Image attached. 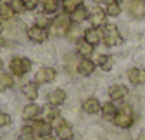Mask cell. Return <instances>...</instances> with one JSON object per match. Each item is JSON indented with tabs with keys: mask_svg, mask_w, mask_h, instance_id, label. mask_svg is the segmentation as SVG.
Here are the masks:
<instances>
[{
	"mask_svg": "<svg viewBox=\"0 0 145 140\" xmlns=\"http://www.w3.org/2000/svg\"><path fill=\"white\" fill-rule=\"evenodd\" d=\"M33 67V61L29 59V57H20V56H16L10 60L9 63V69L13 76L16 77H23L24 75H27Z\"/></svg>",
	"mask_w": 145,
	"mask_h": 140,
	"instance_id": "cell-1",
	"label": "cell"
},
{
	"mask_svg": "<svg viewBox=\"0 0 145 140\" xmlns=\"http://www.w3.org/2000/svg\"><path fill=\"white\" fill-rule=\"evenodd\" d=\"M72 24V20H71V16L68 13H60L57 15L54 19H51V24H50V29L53 32V34L56 36H63V34H67L68 29L71 27Z\"/></svg>",
	"mask_w": 145,
	"mask_h": 140,
	"instance_id": "cell-2",
	"label": "cell"
},
{
	"mask_svg": "<svg viewBox=\"0 0 145 140\" xmlns=\"http://www.w3.org/2000/svg\"><path fill=\"white\" fill-rule=\"evenodd\" d=\"M103 42L105 46L112 47V46H120L122 44V37L120 34V30L115 24L112 23H107L105 26H103Z\"/></svg>",
	"mask_w": 145,
	"mask_h": 140,
	"instance_id": "cell-3",
	"label": "cell"
},
{
	"mask_svg": "<svg viewBox=\"0 0 145 140\" xmlns=\"http://www.w3.org/2000/svg\"><path fill=\"white\" fill-rule=\"evenodd\" d=\"M114 124L117 127H121V129H128L132 126L134 123V112H132V107L129 104H125L122 106L121 109H118L117 112V116L115 119L112 120Z\"/></svg>",
	"mask_w": 145,
	"mask_h": 140,
	"instance_id": "cell-4",
	"label": "cell"
},
{
	"mask_svg": "<svg viewBox=\"0 0 145 140\" xmlns=\"http://www.w3.org/2000/svg\"><path fill=\"white\" fill-rule=\"evenodd\" d=\"M53 126L56 129V133H57L58 139H61V140H71L72 139V130L64 119H61V117L56 119L53 122Z\"/></svg>",
	"mask_w": 145,
	"mask_h": 140,
	"instance_id": "cell-5",
	"label": "cell"
},
{
	"mask_svg": "<svg viewBox=\"0 0 145 140\" xmlns=\"http://www.w3.org/2000/svg\"><path fill=\"white\" fill-rule=\"evenodd\" d=\"M57 76V72L53 67H40L36 75H34V82L37 85H46V83H51Z\"/></svg>",
	"mask_w": 145,
	"mask_h": 140,
	"instance_id": "cell-6",
	"label": "cell"
},
{
	"mask_svg": "<svg viewBox=\"0 0 145 140\" xmlns=\"http://www.w3.org/2000/svg\"><path fill=\"white\" fill-rule=\"evenodd\" d=\"M88 19H90L91 27H95V29H98V27L107 24V13H105L104 9H101V7H98V6H95V7L91 9Z\"/></svg>",
	"mask_w": 145,
	"mask_h": 140,
	"instance_id": "cell-7",
	"label": "cell"
},
{
	"mask_svg": "<svg viewBox=\"0 0 145 140\" xmlns=\"http://www.w3.org/2000/svg\"><path fill=\"white\" fill-rule=\"evenodd\" d=\"M128 12L137 20L144 19L145 17V0H131L128 5Z\"/></svg>",
	"mask_w": 145,
	"mask_h": 140,
	"instance_id": "cell-8",
	"label": "cell"
},
{
	"mask_svg": "<svg viewBox=\"0 0 145 140\" xmlns=\"http://www.w3.org/2000/svg\"><path fill=\"white\" fill-rule=\"evenodd\" d=\"M27 37L34 43H44L48 39V32H47V29L31 26L27 29Z\"/></svg>",
	"mask_w": 145,
	"mask_h": 140,
	"instance_id": "cell-9",
	"label": "cell"
},
{
	"mask_svg": "<svg viewBox=\"0 0 145 140\" xmlns=\"http://www.w3.org/2000/svg\"><path fill=\"white\" fill-rule=\"evenodd\" d=\"M31 126H33L36 134L40 136V137L50 136V133H51V130H53V126H51V123H50L48 120H37V119H36V120H33Z\"/></svg>",
	"mask_w": 145,
	"mask_h": 140,
	"instance_id": "cell-10",
	"label": "cell"
},
{
	"mask_svg": "<svg viewBox=\"0 0 145 140\" xmlns=\"http://www.w3.org/2000/svg\"><path fill=\"white\" fill-rule=\"evenodd\" d=\"M127 76H128V80L131 82V85H134V86L145 83V70H142V69L131 67V69H128Z\"/></svg>",
	"mask_w": 145,
	"mask_h": 140,
	"instance_id": "cell-11",
	"label": "cell"
},
{
	"mask_svg": "<svg viewBox=\"0 0 145 140\" xmlns=\"http://www.w3.org/2000/svg\"><path fill=\"white\" fill-rule=\"evenodd\" d=\"M67 99V93L63 90V89H54L51 90L48 94H47V100L51 106H61Z\"/></svg>",
	"mask_w": 145,
	"mask_h": 140,
	"instance_id": "cell-12",
	"label": "cell"
},
{
	"mask_svg": "<svg viewBox=\"0 0 145 140\" xmlns=\"http://www.w3.org/2000/svg\"><path fill=\"white\" fill-rule=\"evenodd\" d=\"M95 67H97L95 61H93L91 59H83V60H80V63L77 66V72H78V75L87 77L91 73H94Z\"/></svg>",
	"mask_w": 145,
	"mask_h": 140,
	"instance_id": "cell-13",
	"label": "cell"
},
{
	"mask_svg": "<svg viewBox=\"0 0 145 140\" xmlns=\"http://www.w3.org/2000/svg\"><path fill=\"white\" fill-rule=\"evenodd\" d=\"M22 94L30 102L36 100L39 97V85L36 82H29V83L23 85L22 86Z\"/></svg>",
	"mask_w": 145,
	"mask_h": 140,
	"instance_id": "cell-14",
	"label": "cell"
},
{
	"mask_svg": "<svg viewBox=\"0 0 145 140\" xmlns=\"http://www.w3.org/2000/svg\"><path fill=\"white\" fill-rule=\"evenodd\" d=\"M128 94V89L122 85H114L108 89V96L112 102H120L124 97H127Z\"/></svg>",
	"mask_w": 145,
	"mask_h": 140,
	"instance_id": "cell-15",
	"label": "cell"
},
{
	"mask_svg": "<svg viewBox=\"0 0 145 140\" xmlns=\"http://www.w3.org/2000/svg\"><path fill=\"white\" fill-rule=\"evenodd\" d=\"M40 113H41L40 106L36 104V103H33V102L29 103V104H26V106L23 107V112H22L24 120H36V117H37Z\"/></svg>",
	"mask_w": 145,
	"mask_h": 140,
	"instance_id": "cell-16",
	"label": "cell"
},
{
	"mask_svg": "<svg viewBox=\"0 0 145 140\" xmlns=\"http://www.w3.org/2000/svg\"><path fill=\"white\" fill-rule=\"evenodd\" d=\"M101 39H103V33H101L98 29H95V27H88V29L84 30V40H87L90 44L97 46V44L101 42Z\"/></svg>",
	"mask_w": 145,
	"mask_h": 140,
	"instance_id": "cell-17",
	"label": "cell"
},
{
	"mask_svg": "<svg viewBox=\"0 0 145 140\" xmlns=\"http://www.w3.org/2000/svg\"><path fill=\"white\" fill-rule=\"evenodd\" d=\"M77 52L83 59H90L94 53V46L90 44L87 40H78L77 42Z\"/></svg>",
	"mask_w": 145,
	"mask_h": 140,
	"instance_id": "cell-18",
	"label": "cell"
},
{
	"mask_svg": "<svg viewBox=\"0 0 145 140\" xmlns=\"http://www.w3.org/2000/svg\"><path fill=\"white\" fill-rule=\"evenodd\" d=\"M83 110L88 114H95L101 110V103L97 97H90L83 103Z\"/></svg>",
	"mask_w": 145,
	"mask_h": 140,
	"instance_id": "cell-19",
	"label": "cell"
},
{
	"mask_svg": "<svg viewBox=\"0 0 145 140\" xmlns=\"http://www.w3.org/2000/svg\"><path fill=\"white\" fill-rule=\"evenodd\" d=\"M70 16H71V20H72V23L80 24V23H83V22H86V20L88 19V16H90V12H88V10H87V7L83 5V6H80L78 9H76V10L72 12Z\"/></svg>",
	"mask_w": 145,
	"mask_h": 140,
	"instance_id": "cell-20",
	"label": "cell"
},
{
	"mask_svg": "<svg viewBox=\"0 0 145 140\" xmlns=\"http://www.w3.org/2000/svg\"><path fill=\"white\" fill-rule=\"evenodd\" d=\"M14 16H16V13L12 9L9 2H0V20L7 22V20H12Z\"/></svg>",
	"mask_w": 145,
	"mask_h": 140,
	"instance_id": "cell-21",
	"label": "cell"
},
{
	"mask_svg": "<svg viewBox=\"0 0 145 140\" xmlns=\"http://www.w3.org/2000/svg\"><path fill=\"white\" fill-rule=\"evenodd\" d=\"M95 64L100 66L103 70H105V72H108V70H111L112 66H114V59L110 54H98L97 60H95Z\"/></svg>",
	"mask_w": 145,
	"mask_h": 140,
	"instance_id": "cell-22",
	"label": "cell"
},
{
	"mask_svg": "<svg viewBox=\"0 0 145 140\" xmlns=\"http://www.w3.org/2000/svg\"><path fill=\"white\" fill-rule=\"evenodd\" d=\"M117 112H118V109L115 107V104L112 102H107L101 107V113H103V117L105 120H114L117 116Z\"/></svg>",
	"mask_w": 145,
	"mask_h": 140,
	"instance_id": "cell-23",
	"label": "cell"
},
{
	"mask_svg": "<svg viewBox=\"0 0 145 140\" xmlns=\"http://www.w3.org/2000/svg\"><path fill=\"white\" fill-rule=\"evenodd\" d=\"M41 9L43 13L46 15H54L60 9V2L58 0H41Z\"/></svg>",
	"mask_w": 145,
	"mask_h": 140,
	"instance_id": "cell-24",
	"label": "cell"
},
{
	"mask_svg": "<svg viewBox=\"0 0 145 140\" xmlns=\"http://www.w3.org/2000/svg\"><path fill=\"white\" fill-rule=\"evenodd\" d=\"M80 6H83V0H63L61 2V7L64 13L71 15L76 9H78Z\"/></svg>",
	"mask_w": 145,
	"mask_h": 140,
	"instance_id": "cell-25",
	"label": "cell"
},
{
	"mask_svg": "<svg viewBox=\"0 0 145 140\" xmlns=\"http://www.w3.org/2000/svg\"><path fill=\"white\" fill-rule=\"evenodd\" d=\"M14 86V77L10 73H0V90H6V89H12Z\"/></svg>",
	"mask_w": 145,
	"mask_h": 140,
	"instance_id": "cell-26",
	"label": "cell"
},
{
	"mask_svg": "<svg viewBox=\"0 0 145 140\" xmlns=\"http://www.w3.org/2000/svg\"><path fill=\"white\" fill-rule=\"evenodd\" d=\"M81 34H84L83 33V30L80 29V26L78 24H76V23H72L71 24V27L68 29V32H67V39L68 40H72V42H78L80 39H81Z\"/></svg>",
	"mask_w": 145,
	"mask_h": 140,
	"instance_id": "cell-27",
	"label": "cell"
},
{
	"mask_svg": "<svg viewBox=\"0 0 145 140\" xmlns=\"http://www.w3.org/2000/svg\"><path fill=\"white\" fill-rule=\"evenodd\" d=\"M51 24V19H48V16L46 13H39L34 17V26L41 27V29H47Z\"/></svg>",
	"mask_w": 145,
	"mask_h": 140,
	"instance_id": "cell-28",
	"label": "cell"
},
{
	"mask_svg": "<svg viewBox=\"0 0 145 140\" xmlns=\"http://www.w3.org/2000/svg\"><path fill=\"white\" fill-rule=\"evenodd\" d=\"M36 131L33 129V126H23L22 131L19 134V140H34L36 139Z\"/></svg>",
	"mask_w": 145,
	"mask_h": 140,
	"instance_id": "cell-29",
	"label": "cell"
},
{
	"mask_svg": "<svg viewBox=\"0 0 145 140\" xmlns=\"http://www.w3.org/2000/svg\"><path fill=\"white\" fill-rule=\"evenodd\" d=\"M105 13L110 17H118L121 15V6L118 3V0H117V2H114V3H111V5H107Z\"/></svg>",
	"mask_w": 145,
	"mask_h": 140,
	"instance_id": "cell-30",
	"label": "cell"
},
{
	"mask_svg": "<svg viewBox=\"0 0 145 140\" xmlns=\"http://www.w3.org/2000/svg\"><path fill=\"white\" fill-rule=\"evenodd\" d=\"M60 117V110L56 107V106H48L47 109H46V119L48 120V122H54L56 119H58Z\"/></svg>",
	"mask_w": 145,
	"mask_h": 140,
	"instance_id": "cell-31",
	"label": "cell"
},
{
	"mask_svg": "<svg viewBox=\"0 0 145 140\" xmlns=\"http://www.w3.org/2000/svg\"><path fill=\"white\" fill-rule=\"evenodd\" d=\"M10 6L12 9L14 10L16 15H22L23 12H26V6H24V2L23 0H10Z\"/></svg>",
	"mask_w": 145,
	"mask_h": 140,
	"instance_id": "cell-32",
	"label": "cell"
},
{
	"mask_svg": "<svg viewBox=\"0 0 145 140\" xmlns=\"http://www.w3.org/2000/svg\"><path fill=\"white\" fill-rule=\"evenodd\" d=\"M24 2V6H26V10L27 12H33L39 7V5L41 3V0H23Z\"/></svg>",
	"mask_w": 145,
	"mask_h": 140,
	"instance_id": "cell-33",
	"label": "cell"
},
{
	"mask_svg": "<svg viewBox=\"0 0 145 140\" xmlns=\"http://www.w3.org/2000/svg\"><path fill=\"white\" fill-rule=\"evenodd\" d=\"M12 123V116L9 113H5V112H0V127H5V126H9Z\"/></svg>",
	"mask_w": 145,
	"mask_h": 140,
	"instance_id": "cell-34",
	"label": "cell"
},
{
	"mask_svg": "<svg viewBox=\"0 0 145 140\" xmlns=\"http://www.w3.org/2000/svg\"><path fill=\"white\" fill-rule=\"evenodd\" d=\"M5 44H6V42H5V39L0 36V52L3 50V47H5Z\"/></svg>",
	"mask_w": 145,
	"mask_h": 140,
	"instance_id": "cell-35",
	"label": "cell"
},
{
	"mask_svg": "<svg viewBox=\"0 0 145 140\" xmlns=\"http://www.w3.org/2000/svg\"><path fill=\"white\" fill-rule=\"evenodd\" d=\"M3 69H5V63H3L2 57H0V73H3Z\"/></svg>",
	"mask_w": 145,
	"mask_h": 140,
	"instance_id": "cell-36",
	"label": "cell"
},
{
	"mask_svg": "<svg viewBox=\"0 0 145 140\" xmlns=\"http://www.w3.org/2000/svg\"><path fill=\"white\" fill-rule=\"evenodd\" d=\"M114 2H117V0H103V3H105V5H111Z\"/></svg>",
	"mask_w": 145,
	"mask_h": 140,
	"instance_id": "cell-37",
	"label": "cell"
},
{
	"mask_svg": "<svg viewBox=\"0 0 145 140\" xmlns=\"http://www.w3.org/2000/svg\"><path fill=\"white\" fill-rule=\"evenodd\" d=\"M43 140H56V139L51 137V136H46V137H43Z\"/></svg>",
	"mask_w": 145,
	"mask_h": 140,
	"instance_id": "cell-38",
	"label": "cell"
},
{
	"mask_svg": "<svg viewBox=\"0 0 145 140\" xmlns=\"http://www.w3.org/2000/svg\"><path fill=\"white\" fill-rule=\"evenodd\" d=\"M2 32H3V23H2V20H0V34H2Z\"/></svg>",
	"mask_w": 145,
	"mask_h": 140,
	"instance_id": "cell-39",
	"label": "cell"
},
{
	"mask_svg": "<svg viewBox=\"0 0 145 140\" xmlns=\"http://www.w3.org/2000/svg\"><path fill=\"white\" fill-rule=\"evenodd\" d=\"M94 2H97V3H98V2H103V0H94Z\"/></svg>",
	"mask_w": 145,
	"mask_h": 140,
	"instance_id": "cell-40",
	"label": "cell"
},
{
	"mask_svg": "<svg viewBox=\"0 0 145 140\" xmlns=\"http://www.w3.org/2000/svg\"><path fill=\"white\" fill-rule=\"evenodd\" d=\"M0 2H3V0H0Z\"/></svg>",
	"mask_w": 145,
	"mask_h": 140,
	"instance_id": "cell-41",
	"label": "cell"
}]
</instances>
